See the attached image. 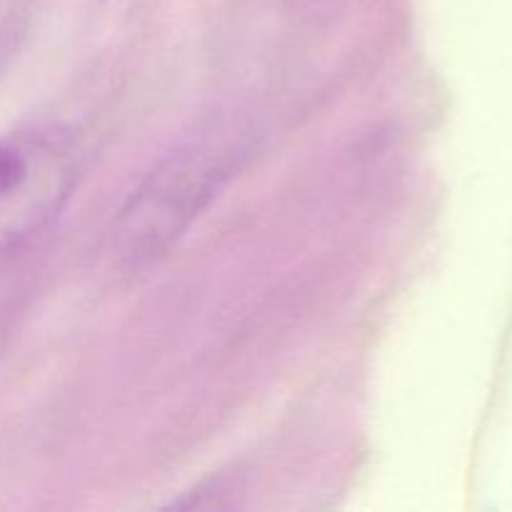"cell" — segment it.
<instances>
[{"label":"cell","instance_id":"1","mask_svg":"<svg viewBox=\"0 0 512 512\" xmlns=\"http://www.w3.org/2000/svg\"><path fill=\"white\" fill-rule=\"evenodd\" d=\"M225 165L208 148L178 150L128 198L113 230V255L128 270L163 258L218 195Z\"/></svg>","mask_w":512,"mask_h":512},{"label":"cell","instance_id":"2","mask_svg":"<svg viewBox=\"0 0 512 512\" xmlns=\"http://www.w3.org/2000/svg\"><path fill=\"white\" fill-rule=\"evenodd\" d=\"M80 175L75 140L55 125L0 138V260L53 223Z\"/></svg>","mask_w":512,"mask_h":512}]
</instances>
